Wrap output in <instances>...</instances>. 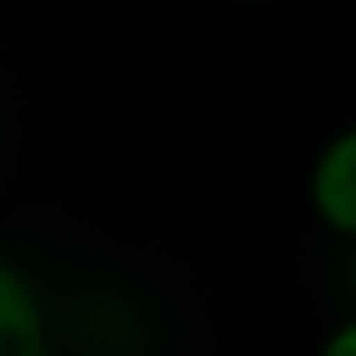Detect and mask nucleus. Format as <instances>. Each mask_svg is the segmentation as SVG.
Listing matches in <instances>:
<instances>
[{"label": "nucleus", "instance_id": "obj_2", "mask_svg": "<svg viewBox=\"0 0 356 356\" xmlns=\"http://www.w3.org/2000/svg\"><path fill=\"white\" fill-rule=\"evenodd\" d=\"M0 356H47L42 299L11 257H0Z\"/></svg>", "mask_w": 356, "mask_h": 356}, {"label": "nucleus", "instance_id": "obj_3", "mask_svg": "<svg viewBox=\"0 0 356 356\" xmlns=\"http://www.w3.org/2000/svg\"><path fill=\"white\" fill-rule=\"evenodd\" d=\"M320 356H356V320H346V325H335L330 335H325V346H320Z\"/></svg>", "mask_w": 356, "mask_h": 356}, {"label": "nucleus", "instance_id": "obj_1", "mask_svg": "<svg viewBox=\"0 0 356 356\" xmlns=\"http://www.w3.org/2000/svg\"><path fill=\"white\" fill-rule=\"evenodd\" d=\"M309 204L335 236L356 241V126L335 131L309 168Z\"/></svg>", "mask_w": 356, "mask_h": 356}]
</instances>
